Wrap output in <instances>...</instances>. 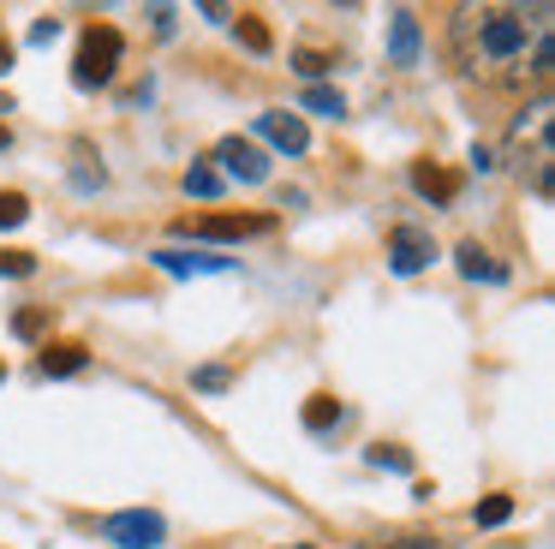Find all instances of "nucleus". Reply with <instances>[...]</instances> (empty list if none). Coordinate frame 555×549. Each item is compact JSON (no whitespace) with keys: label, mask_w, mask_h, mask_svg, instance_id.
<instances>
[{"label":"nucleus","mask_w":555,"mask_h":549,"mask_svg":"<svg viewBox=\"0 0 555 549\" xmlns=\"http://www.w3.org/2000/svg\"><path fill=\"white\" fill-rule=\"evenodd\" d=\"M0 274H18L25 281V274H37V257L30 251H0Z\"/></svg>","instance_id":"18"},{"label":"nucleus","mask_w":555,"mask_h":549,"mask_svg":"<svg viewBox=\"0 0 555 549\" xmlns=\"http://www.w3.org/2000/svg\"><path fill=\"white\" fill-rule=\"evenodd\" d=\"M7 143H13V138H7V126H0V150H7Z\"/></svg>","instance_id":"26"},{"label":"nucleus","mask_w":555,"mask_h":549,"mask_svg":"<svg viewBox=\"0 0 555 549\" xmlns=\"http://www.w3.org/2000/svg\"><path fill=\"white\" fill-rule=\"evenodd\" d=\"M412 186H418L424 197H442V203L454 197V179H448V174H436V167H424V162L412 167Z\"/></svg>","instance_id":"13"},{"label":"nucleus","mask_w":555,"mask_h":549,"mask_svg":"<svg viewBox=\"0 0 555 549\" xmlns=\"http://www.w3.org/2000/svg\"><path fill=\"white\" fill-rule=\"evenodd\" d=\"M448 48L460 72L490 90H526L550 84L555 72V7L550 0H478L454 7L448 18Z\"/></svg>","instance_id":"1"},{"label":"nucleus","mask_w":555,"mask_h":549,"mask_svg":"<svg viewBox=\"0 0 555 549\" xmlns=\"http://www.w3.org/2000/svg\"><path fill=\"white\" fill-rule=\"evenodd\" d=\"M430 257H436V245H430L424 227H395V233H388V269L395 274H418Z\"/></svg>","instance_id":"7"},{"label":"nucleus","mask_w":555,"mask_h":549,"mask_svg":"<svg viewBox=\"0 0 555 549\" xmlns=\"http://www.w3.org/2000/svg\"><path fill=\"white\" fill-rule=\"evenodd\" d=\"M120 54H126V42H120V30L114 24H90L85 36H78V60H73V78L85 84H108L114 72H120Z\"/></svg>","instance_id":"3"},{"label":"nucleus","mask_w":555,"mask_h":549,"mask_svg":"<svg viewBox=\"0 0 555 549\" xmlns=\"http://www.w3.org/2000/svg\"><path fill=\"white\" fill-rule=\"evenodd\" d=\"M269 221H233V215H209V221H197V233L204 239H245V233H263Z\"/></svg>","instance_id":"11"},{"label":"nucleus","mask_w":555,"mask_h":549,"mask_svg":"<svg viewBox=\"0 0 555 549\" xmlns=\"http://www.w3.org/2000/svg\"><path fill=\"white\" fill-rule=\"evenodd\" d=\"M328 424H340L335 394H311V406H305V430H328Z\"/></svg>","instance_id":"14"},{"label":"nucleus","mask_w":555,"mask_h":549,"mask_svg":"<svg viewBox=\"0 0 555 549\" xmlns=\"http://www.w3.org/2000/svg\"><path fill=\"white\" fill-rule=\"evenodd\" d=\"M150 263L168 269V274H233V269H240V263L221 257V251H180V245H162Z\"/></svg>","instance_id":"6"},{"label":"nucleus","mask_w":555,"mask_h":549,"mask_svg":"<svg viewBox=\"0 0 555 549\" xmlns=\"http://www.w3.org/2000/svg\"><path fill=\"white\" fill-rule=\"evenodd\" d=\"M90 365V353L78 341H61V346H42V376H78Z\"/></svg>","instance_id":"9"},{"label":"nucleus","mask_w":555,"mask_h":549,"mask_svg":"<svg viewBox=\"0 0 555 549\" xmlns=\"http://www.w3.org/2000/svg\"><path fill=\"white\" fill-rule=\"evenodd\" d=\"M371 549H442L436 537H395V544H371Z\"/></svg>","instance_id":"23"},{"label":"nucleus","mask_w":555,"mask_h":549,"mask_svg":"<svg viewBox=\"0 0 555 549\" xmlns=\"http://www.w3.org/2000/svg\"><path fill=\"white\" fill-rule=\"evenodd\" d=\"M216 174L221 179H245V186H263V179H269V155L263 150H257V143L251 138H221L216 143Z\"/></svg>","instance_id":"5"},{"label":"nucleus","mask_w":555,"mask_h":549,"mask_svg":"<svg viewBox=\"0 0 555 549\" xmlns=\"http://www.w3.org/2000/svg\"><path fill=\"white\" fill-rule=\"evenodd\" d=\"M371 465H395V472H406V454L400 448H371Z\"/></svg>","instance_id":"22"},{"label":"nucleus","mask_w":555,"mask_h":549,"mask_svg":"<svg viewBox=\"0 0 555 549\" xmlns=\"http://www.w3.org/2000/svg\"><path fill=\"white\" fill-rule=\"evenodd\" d=\"M185 191H192V197H216V191H221V174H216L209 162H192V167H185Z\"/></svg>","instance_id":"15"},{"label":"nucleus","mask_w":555,"mask_h":549,"mask_svg":"<svg viewBox=\"0 0 555 549\" xmlns=\"http://www.w3.org/2000/svg\"><path fill=\"white\" fill-rule=\"evenodd\" d=\"M460 274H466V281H502V263H490V251H478L466 239V245H460Z\"/></svg>","instance_id":"10"},{"label":"nucleus","mask_w":555,"mask_h":549,"mask_svg":"<svg viewBox=\"0 0 555 549\" xmlns=\"http://www.w3.org/2000/svg\"><path fill=\"white\" fill-rule=\"evenodd\" d=\"M197 388H228V370H221V365H204V370H197Z\"/></svg>","instance_id":"24"},{"label":"nucleus","mask_w":555,"mask_h":549,"mask_svg":"<svg viewBox=\"0 0 555 549\" xmlns=\"http://www.w3.org/2000/svg\"><path fill=\"white\" fill-rule=\"evenodd\" d=\"M240 36H245V42L257 48V54H263V48H269V30H263V24H257V18H240Z\"/></svg>","instance_id":"21"},{"label":"nucleus","mask_w":555,"mask_h":549,"mask_svg":"<svg viewBox=\"0 0 555 549\" xmlns=\"http://www.w3.org/2000/svg\"><path fill=\"white\" fill-rule=\"evenodd\" d=\"M507 150H514L519 174H531V191L550 197V174H555V102H550V90H538L531 107H519V119L507 126Z\"/></svg>","instance_id":"2"},{"label":"nucleus","mask_w":555,"mask_h":549,"mask_svg":"<svg viewBox=\"0 0 555 549\" xmlns=\"http://www.w3.org/2000/svg\"><path fill=\"white\" fill-rule=\"evenodd\" d=\"M293 66H299L305 78H317V72H328V66H335V60H328V54H317V48H305V54L293 60Z\"/></svg>","instance_id":"20"},{"label":"nucleus","mask_w":555,"mask_h":549,"mask_svg":"<svg viewBox=\"0 0 555 549\" xmlns=\"http://www.w3.org/2000/svg\"><path fill=\"white\" fill-rule=\"evenodd\" d=\"M507 513H514V501H507V496H490V501H478V525H502Z\"/></svg>","instance_id":"19"},{"label":"nucleus","mask_w":555,"mask_h":549,"mask_svg":"<svg viewBox=\"0 0 555 549\" xmlns=\"http://www.w3.org/2000/svg\"><path fill=\"white\" fill-rule=\"evenodd\" d=\"M0 72H13V48L0 42Z\"/></svg>","instance_id":"25"},{"label":"nucleus","mask_w":555,"mask_h":549,"mask_svg":"<svg viewBox=\"0 0 555 549\" xmlns=\"http://www.w3.org/2000/svg\"><path fill=\"white\" fill-rule=\"evenodd\" d=\"M257 138H269L275 150H287V155H305L311 150V131H305V119L299 114H257Z\"/></svg>","instance_id":"8"},{"label":"nucleus","mask_w":555,"mask_h":549,"mask_svg":"<svg viewBox=\"0 0 555 549\" xmlns=\"http://www.w3.org/2000/svg\"><path fill=\"white\" fill-rule=\"evenodd\" d=\"M305 107H311V114H328V119H340V114H347L340 90H323V84H311V90H305Z\"/></svg>","instance_id":"16"},{"label":"nucleus","mask_w":555,"mask_h":549,"mask_svg":"<svg viewBox=\"0 0 555 549\" xmlns=\"http://www.w3.org/2000/svg\"><path fill=\"white\" fill-rule=\"evenodd\" d=\"M395 60L400 66L418 60V18H412V12H395Z\"/></svg>","instance_id":"12"},{"label":"nucleus","mask_w":555,"mask_h":549,"mask_svg":"<svg viewBox=\"0 0 555 549\" xmlns=\"http://www.w3.org/2000/svg\"><path fill=\"white\" fill-rule=\"evenodd\" d=\"M102 537L120 544V549H162L168 544V520L150 513V508H126V513H108V520H102Z\"/></svg>","instance_id":"4"},{"label":"nucleus","mask_w":555,"mask_h":549,"mask_svg":"<svg viewBox=\"0 0 555 549\" xmlns=\"http://www.w3.org/2000/svg\"><path fill=\"white\" fill-rule=\"evenodd\" d=\"M30 215V203L18 197V191H0V227H18Z\"/></svg>","instance_id":"17"}]
</instances>
